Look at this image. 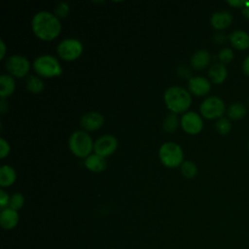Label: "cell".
Masks as SVG:
<instances>
[{
    "label": "cell",
    "mask_w": 249,
    "mask_h": 249,
    "mask_svg": "<svg viewBox=\"0 0 249 249\" xmlns=\"http://www.w3.org/2000/svg\"><path fill=\"white\" fill-rule=\"evenodd\" d=\"M24 205V196L21 193H14L11 196L10 198V203H9V207L14 209V210H19L22 206Z\"/></svg>",
    "instance_id": "26"
},
{
    "label": "cell",
    "mask_w": 249,
    "mask_h": 249,
    "mask_svg": "<svg viewBox=\"0 0 249 249\" xmlns=\"http://www.w3.org/2000/svg\"><path fill=\"white\" fill-rule=\"evenodd\" d=\"M8 111V103L6 102L5 99H1L0 101V112L5 113Z\"/></svg>",
    "instance_id": "35"
},
{
    "label": "cell",
    "mask_w": 249,
    "mask_h": 249,
    "mask_svg": "<svg viewBox=\"0 0 249 249\" xmlns=\"http://www.w3.org/2000/svg\"><path fill=\"white\" fill-rule=\"evenodd\" d=\"M227 3L232 7H235V8H244L246 6L249 5V2L248 1H245V0H228Z\"/></svg>",
    "instance_id": "32"
},
{
    "label": "cell",
    "mask_w": 249,
    "mask_h": 249,
    "mask_svg": "<svg viewBox=\"0 0 249 249\" xmlns=\"http://www.w3.org/2000/svg\"><path fill=\"white\" fill-rule=\"evenodd\" d=\"M16 90L15 78L9 74H2L0 76V97L6 99L11 96Z\"/></svg>",
    "instance_id": "19"
},
{
    "label": "cell",
    "mask_w": 249,
    "mask_h": 249,
    "mask_svg": "<svg viewBox=\"0 0 249 249\" xmlns=\"http://www.w3.org/2000/svg\"><path fill=\"white\" fill-rule=\"evenodd\" d=\"M26 89L29 92L38 94L44 90L45 85L43 80L39 76L30 75L26 80Z\"/></svg>",
    "instance_id": "21"
},
{
    "label": "cell",
    "mask_w": 249,
    "mask_h": 249,
    "mask_svg": "<svg viewBox=\"0 0 249 249\" xmlns=\"http://www.w3.org/2000/svg\"><path fill=\"white\" fill-rule=\"evenodd\" d=\"M215 127L216 130L220 133V134H228L231 129V124L230 122V120L228 118L222 117L220 119L217 120V122L215 123Z\"/></svg>",
    "instance_id": "25"
},
{
    "label": "cell",
    "mask_w": 249,
    "mask_h": 249,
    "mask_svg": "<svg viewBox=\"0 0 249 249\" xmlns=\"http://www.w3.org/2000/svg\"><path fill=\"white\" fill-rule=\"evenodd\" d=\"M31 29L38 39L50 42L58 37L62 25L60 19L53 13L39 11L31 19Z\"/></svg>",
    "instance_id": "1"
},
{
    "label": "cell",
    "mask_w": 249,
    "mask_h": 249,
    "mask_svg": "<svg viewBox=\"0 0 249 249\" xmlns=\"http://www.w3.org/2000/svg\"><path fill=\"white\" fill-rule=\"evenodd\" d=\"M5 68L12 77L23 78L30 71V62L21 54H12L5 61Z\"/></svg>",
    "instance_id": "8"
},
{
    "label": "cell",
    "mask_w": 249,
    "mask_h": 249,
    "mask_svg": "<svg viewBox=\"0 0 249 249\" xmlns=\"http://www.w3.org/2000/svg\"><path fill=\"white\" fill-rule=\"evenodd\" d=\"M242 70L243 72L249 76V54L245 57V59L243 60V63H242Z\"/></svg>",
    "instance_id": "33"
},
{
    "label": "cell",
    "mask_w": 249,
    "mask_h": 249,
    "mask_svg": "<svg viewBox=\"0 0 249 249\" xmlns=\"http://www.w3.org/2000/svg\"><path fill=\"white\" fill-rule=\"evenodd\" d=\"M225 111V102L223 101L222 98L215 95L205 98L199 106V112L201 117L207 120L220 119L222 118Z\"/></svg>",
    "instance_id": "7"
},
{
    "label": "cell",
    "mask_w": 249,
    "mask_h": 249,
    "mask_svg": "<svg viewBox=\"0 0 249 249\" xmlns=\"http://www.w3.org/2000/svg\"><path fill=\"white\" fill-rule=\"evenodd\" d=\"M159 158L163 166L176 168L184 161V152L181 146L175 142H164L159 149Z\"/></svg>",
    "instance_id": "5"
},
{
    "label": "cell",
    "mask_w": 249,
    "mask_h": 249,
    "mask_svg": "<svg viewBox=\"0 0 249 249\" xmlns=\"http://www.w3.org/2000/svg\"><path fill=\"white\" fill-rule=\"evenodd\" d=\"M163 101L167 109L173 114H184L192 105V96L189 90L179 86L167 88L163 93Z\"/></svg>",
    "instance_id": "2"
},
{
    "label": "cell",
    "mask_w": 249,
    "mask_h": 249,
    "mask_svg": "<svg viewBox=\"0 0 249 249\" xmlns=\"http://www.w3.org/2000/svg\"><path fill=\"white\" fill-rule=\"evenodd\" d=\"M224 35L221 34V33H217L215 36H214V41L215 42H218V43H221V42H224Z\"/></svg>",
    "instance_id": "36"
},
{
    "label": "cell",
    "mask_w": 249,
    "mask_h": 249,
    "mask_svg": "<svg viewBox=\"0 0 249 249\" xmlns=\"http://www.w3.org/2000/svg\"><path fill=\"white\" fill-rule=\"evenodd\" d=\"M218 58H219L220 62L223 64L230 63L231 61V59L233 58L232 50L230 48H223L218 53Z\"/></svg>",
    "instance_id": "28"
},
{
    "label": "cell",
    "mask_w": 249,
    "mask_h": 249,
    "mask_svg": "<svg viewBox=\"0 0 249 249\" xmlns=\"http://www.w3.org/2000/svg\"><path fill=\"white\" fill-rule=\"evenodd\" d=\"M230 42L237 50H246L249 48V34L241 29L234 30L230 34Z\"/></svg>",
    "instance_id": "18"
},
{
    "label": "cell",
    "mask_w": 249,
    "mask_h": 249,
    "mask_svg": "<svg viewBox=\"0 0 249 249\" xmlns=\"http://www.w3.org/2000/svg\"><path fill=\"white\" fill-rule=\"evenodd\" d=\"M211 61V54L206 50H198L191 56V66L195 70H202L206 68Z\"/></svg>",
    "instance_id": "15"
},
{
    "label": "cell",
    "mask_w": 249,
    "mask_h": 249,
    "mask_svg": "<svg viewBox=\"0 0 249 249\" xmlns=\"http://www.w3.org/2000/svg\"><path fill=\"white\" fill-rule=\"evenodd\" d=\"M84 165L88 170L95 173H99L106 169L107 162H106V159L93 153L84 160Z\"/></svg>",
    "instance_id": "16"
},
{
    "label": "cell",
    "mask_w": 249,
    "mask_h": 249,
    "mask_svg": "<svg viewBox=\"0 0 249 249\" xmlns=\"http://www.w3.org/2000/svg\"><path fill=\"white\" fill-rule=\"evenodd\" d=\"M242 15L249 19V5L242 9Z\"/></svg>",
    "instance_id": "37"
},
{
    "label": "cell",
    "mask_w": 249,
    "mask_h": 249,
    "mask_svg": "<svg viewBox=\"0 0 249 249\" xmlns=\"http://www.w3.org/2000/svg\"><path fill=\"white\" fill-rule=\"evenodd\" d=\"M84 51L82 42L77 38H65L56 47L57 55L65 61L78 59Z\"/></svg>",
    "instance_id": "6"
},
{
    "label": "cell",
    "mask_w": 249,
    "mask_h": 249,
    "mask_svg": "<svg viewBox=\"0 0 249 249\" xmlns=\"http://www.w3.org/2000/svg\"><path fill=\"white\" fill-rule=\"evenodd\" d=\"M248 106H249V100H248Z\"/></svg>",
    "instance_id": "39"
},
{
    "label": "cell",
    "mask_w": 249,
    "mask_h": 249,
    "mask_svg": "<svg viewBox=\"0 0 249 249\" xmlns=\"http://www.w3.org/2000/svg\"><path fill=\"white\" fill-rule=\"evenodd\" d=\"M19 217L17 210L10 207L1 210L0 213V225L4 230H12L18 223Z\"/></svg>",
    "instance_id": "14"
},
{
    "label": "cell",
    "mask_w": 249,
    "mask_h": 249,
    "mask_svg": "<svg viewBox=\"0 0 249 249\" xmlns=\"http://www.w3.org/2000/svg\"><path fill=\"white\" fill-rule=\"evenodd\" d=\"M69 12H70L69 4L67 2L61 1V2H58L57 5L55 6L53 14L60 19V18H65L68 16Z\"/></svg>",
    "instance_id": "27"
},
{
    "label": "cell",
    "mask_w": 249,
    "mask_h": 249,
    "mask_svg": "<svg viewBox=\"0 0 249 249\" xmlns=\"http://www.w3.org/2000/svg\"><path fill=\"white\" fill-rule=\"evenodd\" d=\"M228 117L231 120H240L246 114V107L240 102H234L227 110Z\"/></svg>",
    "instance_id": "23"
},
{
    "label": "cell",
    "mask_w": 249,
    "mask_h": 249,
    "mask_svg": "<svg viewBox=\"0 0 249 249\" xmlns=\"http://www.w3.org/2000/svg\"><path fill=\"white\" fill-rule=\"evenodd\" d=\"M232 22V16L228 11H218L211 16L210 23L213 28L222 30L229 27Z\"/></svg>",
    "instance_id": "13"
},
{
    "label": "cell",
    "mask_w": 249,
    "mask_h": 249,
    "mask_svg": "<svg viewBox=\"0 0 249 249\" xmlns=\"http://www.w3.org/2000/svg\"><path fill=\"white\" fill-rule=\"evenodd\" d=\"M37 76L43 78L57 77L62 74V67L58 59L52 54H41L37 56L32 63Z\"/></svg>",
    "instance_id": "4"
},
{
    "label": "cell",
    "mask_w": 249,
    "mask_h": 249,
    "mask_svg": "<svg viewBox=\"0 0 249 249\" xmlns=\"http://www.w3.org/2000/svg\"><path fill=\"white\" fill-rule=\"evenodd\" d=\"M177 74L182 78V79H190L191 76V70L186 67L185 65H181L179 67H177Z\"/></svg>",
    "instance_id": "31"
},
{
    "label": "cell",
    "mask_w": 249,
    "mask_h": 249,
    "mask_svg": "<svg viewBox=\"0 0 249 249\" xmlns=\"http://www.w3.org/2000/svg\"><path fill=\"white\" fill-rule=\"evenodd\" d=\"M10 198H11V196H9V194L4 189H1L0 190V207H1V210L9 207Z\"/></svg>",
    "instance_id": "30"
},
{
    "label": "cell",
    "mask_w": 249,
    "mask_h": 249,
    "mask_svg": "<svg viewBox=\"0 0 249 249\" xmlns=\"http://www.w3.org/2000/svg\"><path fill=\"white\" fill-rule=\"evenodd\" d=\"M180 125V120L176 114H168L162 121V129L166 133H174Z\"/></svg>",
    "instance_id": "22"
},
{
    "label": "cell",
    "mask_w": 249,
    "mask_h": 249,
    "mask_svg": "<svg viewBox=\"0 0 249 249\" xmlns=\"http://www.w3.org/2000/svg\"><path fill=\"white\" fill-rule=\"evenodd\" d=\"M104 124V117L101 113L91 111L82 116L80 125L85 131H95L102 127Z\"/></svg>",
    "instance_id": "12"
},
{
    "label": "cell",
    "mask_w": 249,
    "mask_h": 249,
    "mask_svg": "<svg viewBox=\"0 0 249 249\" xmlns=\"http://www.w3.org/2000/svg\"><path fill=\"white\" fill-rule=\"evenodd\" d=\"M118 145V139L114 135L104 134L94 141L93 152L94 154L106 159L117 151Z\"/></svg>",
    "instance_id": "9"
},
{
    "label": "cell",
    "mask_w": 249,
    "mask_h": 249,
    "mask_svg": "<svg viewBox=\"0 0 249 249\" xmlns=\"http://www.w3.org/2000/svg\"><path fill=\"white\" fill-rule=\"evenodd\" d=\"M181 128L188 134H198L203 128V120L201 115L194 111H188L180 118Z\"/></svg>",
    "instance_id": "10"
},
{
    "label": "cell",
    "mask_w": 249,
    "mask_h": 249,
    "mask_svg": "<svg viewBox=\"0 0 249 249\" xmlns=\"http://www.w3.org/2000/svg\"><path fill=\"white\" fill-rule=\"evenodd\" d=\"M17 180V171L14 167L8 164H4L0 167V186L8 188L12 186Z\"/></svg>",
    "instance_id": "20"
},
{
    "label": "cell",
    "mask_w": 249,
    "mask_h": 249,
    "mask_svg": "<svg viewBox=\"0 0 249 249\" xmlns=\"http://www.w3.org/2000/svg\"><path fill=\"white\" fill-rule=\"evenodd\" d=\"M0 59H4L6 55V45L3 39L0 40Z\"/></svg>",
    "instance_id": "34"
},
{
    "label": "cell",
    "mask_w": 249,
    "mask_h": 249,
    "mask_svg": "<svg viewBox=\"0 0 249 249\" xmlns=\"http://www.w3.org/2000/svg\"><path fill=\"white\" fill-rule=\"evenodd\" d=\"M248 150H249V143H248Z\"/></svg>",
    "instance_id": "38"
},
{
    "label": "cell",
    "mask_w": 249,
    "mask_h": 249,
    "mask_svg": "<svg viewBox=\"0 0 249 249\" xmlns=\"http://www.w3.org/2000/svg\"><path fill=\"white\" fill-rule=\"evenodd\" d=\"M11 151V146L9 144V142L4 138L1 137L0 138V158L3 160L5 159Z\"/></svg>",
    "instance_id": "29"
},
{
    "label": "cell",
    "mask_w": 249,
    "mask_h": 249,
    "mask_svg": "<svg viewBox=\"0 0 249 249\" xmlns=\"http://www.w3.org/2000/svg\"><path fill=\"white\" fill-rule=\"evenodd\" d=\"M180 171L185 178L192 179L197 174V166L192 160H184L180 166Z\"/></svg>",
    "instance_id": "24"
},
{
    "label": "cell",
    "mask_w": 249,
    "mask_h": 249,
    "mask_svg": "<svg viewBox=\"0 0 249 249\" xmlns=\"http://www.w3.org/2000/svg\"><path fill=\"white\" fill-rule=\"evenodd\" d=\"M228 76V70L225 64L221 62H216L208 70V78L213 84H222Z\"/></svg>",
    "instance_id": "17"
},
{
    "label": "cell",
    "mask_w": 249,
    "mask_h": 249,
    "mask_svg": "<svg viewBox=\"0 0 249 249\" xmlns=\"http://www.w3.org/2000/svg\"><path fill=\"white\" fill-rule=\"evenodd\" d=\"M211 89L209 79L203 76H192L188 81V90L196 96H203Z\"/></svg>",
    "instance_id": "11"
},
{
    "label": "cell",
    "mask_w": 249,
    "mask_h": 249,
    "mask_svg": "<svg viewBox=\"0 0 249 249\" xmlns=\"http://www.w3.org/2000/svg\"><path fill=\"white\" fill-rule=\"evenodd\" d=\"M91 136L85 130H75L71 133L68 139V148L70 152L77 158L86 159L91 155L93 151Z\"/></svg>",
    "instance_id": "3"
}]
</instances>
